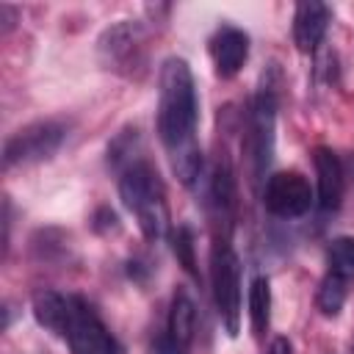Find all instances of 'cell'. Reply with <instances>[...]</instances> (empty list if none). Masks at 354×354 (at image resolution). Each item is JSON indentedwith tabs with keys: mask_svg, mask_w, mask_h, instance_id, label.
<instances>
[{
	"mask_svg": "<svg viewBox=\"0 0 354 354\" xmlns=\"http://www.w3.org/2000/svg\"><path fill=\"white\" fill-rule=\"evenodd\" d=\"M69 315H72V299L69 296H61L55 290H39L33 296V318L39 321V326L50 329L53 335L66 337Z\"/></svg>",
	"mask_w": 354,
	"mask_h": 354,
	"instance_id": "12",
	"label": "cell"
},
{
	"mask_svg": "<svg viewBox=\"0 0 354 354\" xmlns=\"http://www.w3.org/2000/svg\"><path fill=\"white\" fill-rule=\"evenodd\" d=\"M210 58L218 77H232L249 58V36L241 28L221 25L210 39Z\"/></svg>",
	"mask_w": 354,
	"mask_h": 354,
	"instance_id": "9",
	"label": "cell"
},
{
	"mask_svg": "<svg viewBox=\"0 0 354 354\" xmlns=\"http://www.w3.org/2000/svg\"><path fill=\"white\" fill-rule=\"evenodd\" d=\"M268 354H293L290 340H288V337H274L271 346H268Z\"/></svg>",
	"mask_w": 354,
	"mask_h": 354,
	"instance_id": "19",
	"label": "cell"
},
{
	"mask_svg": "<svg viewBox=\"0 0 354 354\" xmlns=\"http://www.w3.org/2000/svg\"><path fill=\"white\" fill-rule=\"evenodd\" d=\"M196 116H199V102H196L191 66L183 58H166L160 66V91H158V133L169 152L171 169L183 185H191L202 169Z\"/></svg>",
	"mask_w": 354,
	"mask_h": 354,
	"instance_id": "1",
	"label": "cell"
},
{
	"mask_svg": "<svg viewBox=\"0 0 354 354\" xmlns=\"http://www.w3.org/2000/svg\"><path fill=\"white\" fill-rule=\"evenodd\" d=\"M313 166H315V183H318V207L321 210H337L343 199V166L335 149L315 147L313 149Z\"/></svg>",
	"mask_w": 354,
	"mask_h": 354,
	"instance_id": "10",
	"label": "cell"
},
{
	"mask_svg": "<svg viewBox=\"0 0 354 354\" xmlns=\"http://www.w3.org/2000/svg\"><path fill=\"white\" fill-rule=\"evenodd\" d=\"M119 196L127 210L136 213L138 227L147 241H158L169 230V205L166 185L158 169L147 160L130 163L119 177Z\"/></svg>",
	"mask_w": 354,
	"mask_h": 354,
	"instance_id": "2",
	"label": "cell"
},
{
	"mask_svg": "<svg viewBox=\"0 0 354 354\" xmlns=\"http://www.w3.org/2000/svg\"><path fill=\"white\" fill-rule=\"evenodd\" d=\"M346 296H348V282L326 274L318 285V293H315V304L324 315H337L346 304Z\"/></svg>",
	"mask_w": 354,
	"mask_h": 354,
	"instance_id": "16",
	"label": "cell"
},
{
	"mask_svg": "<svg viewBox=\"0 0 354 354\" xmlns=\"http://www.w3.org/2000/svg\"><path fill=\"white\" fill-rule=\"evenodd\" d=\"M326 274L343 279V282H354V238L340 235L326 246Z\"/></svg>",
	"mask_w": 354,
	"mask_h": 354,
	"instance_id": "15",
	"label": "cell"
},
{
	"mask_svg": "<svg viewBox=\"0 0 354 354\" xmlns=\"http://www.w3.org/2000/svg\"><path fill=\"white\" fill-rule=\"evenodd\" d=\"M136 47H138V25L133 22H122L111 30H105V36L100 39V50L108 53V64H119L130 55H136Z\"/></svg>",
	"mask_w": 354,
	"mask_h": 354,
	"instance_id": "13",
	"label": "cell"
},
{
	"mask_svg": "<svg viewBox=\"0 0 354 354\" xmlns=\"http://www.w3.org/2000/svg\"><path fill=\"white\" fill-rule=\"evenodd\" d=\"M97 218H100V221H94L97 230H105V227H113V230H116V213H113V210L102 207V210H97Z\"/></svg>",
	"mask_w": 354,
	"mask_h": 354,
	"instance_id": "18",
	"label": "cell"
},
{
	"mask_svg": "<svg viewBox=\"0 0 354 354\" xmlns=\"http://www.w3.org/2000/svg\"><path fill=\"white\" fill-rule=\"evenodd\" d=\"M210 282H213V301L224 321L230 337L241 329V260L227 241H216L210 254Z\"/></svg>",
	"mask_w": 354,
	"mask_h": 354,
	"instance_id": "3",
	"label": "cell"
},
{
	"mask_svg": "<svg viewBox=\"0 0 354 354\" xmlns=\"http://www.w3.org/2000/svg\"><path fill=\"white\" fill-rule=\"evenodd\" d=\"M196 332V307L185 290H177L169 304L166 332L155 343V354H188Z\"/></svg>",
	"mask_w": 354,
	"mask_h": 354,
	"instance_id": "8",
	"label": "cell"
},
{
	"mask_svg": "<svg viewBox=\"0 0 354 354\" xmlns=\"http://www.w3.org/2000/svg\"><path fill=\"white\" fill-rule=\"evenodd\" d=\"M69 299H72V315H69L66 340L72 354H124L122 346L100 321V315L94 313V307L80 296H69Z\"/></svg>",
	"mask_w": 354,
	"mask_h": 354,
	"instance_id": "6",
	"label": "cell"
},
{
	"mask_svg": "<svg viewBox=\"0 0 354 354\" xmlns=\"http://www.w3.org/2000/svg\"><path fill=\"white\" fill-rule=\"evenodd\" d=\"M274 122H277V86L271 83V77H263L254 97V108H252V124H249V158H252L254 180H260L271 163Z\"/></svg>",
	"mask_w": 354,
	"mask_h": 354,
	"instance_id": "5",
	"label": "cell"
},
{
	"mask_svg": "<svg viewBox=\"0 0 354 354\" xmlns=\"http://www.w3.org/2000/svg\"><path fill=\"white\" fill-rule=\"evenodd\" d=\"M249 321H252V332L260 337L266 335L268 324H271V282L266 277H254L252 288H249Z\"/></svg>",
	"mask_w": 354,
	"mask_h": 354,
	"instance_id": "14",
	"label": "cell"
},
{
	"mask_svg": "<svg viewBox=\"0 0 354 354\" xmlns=\"http://www.w3.org/2000/svg\"><path fill=\"white\" fill-rule=\"evenodd\" d=\"M169 243H171V252L177 257V263L191 274L196 277V243H194V230L188 224H177L171 232H169Z\"/></svg>",
	"mask_w": 354,
	"mask_h": 354,
	"instance_id": "17",
	"label": "cell"
},
{
	"mask_svg": "<svg viewBox=\"0 0 354 354\" xmlns=\"http://www.w3.org/2000/svg\"><path fill=\"white\" fill-rule=\"evenodd\" d=\"M326 28H329V8L324 3L307 0V3L296 6V14H293V41H296V47L301 53H313L324 41Z\"/></svg>",
	"mask_w": 354,
	"mask_h": 354,
	"instance_id": "11",
	"label": "cell"
},
{
	"mask_svg": "<svg viewBox=\"0 0 354 354\" xmlns=\"http://www.w3.org/2000/svg\"><path fill=\"white\" fill-rule=\"evenodd\" d=\"M263 202L268 207V213L279 216V218H299L310 210L313 205V191L304 174L299 171H277L268 177L266 191H263Z\"/></svg>",
	"mask_w": 354,
	"mask_h": 354,
	"instance_id": "7",
	"label": "cell"
},
{
	"mask_svg": "<svg viewBox=\"0 0 354 354\" xmlns=\"http://www.w3.org/2000/svg\"><path fill=\"white\" fill-rule=\"evenodd\" d=\"M66 138V127L55 119H39L25 127H19L3 147V166H22V163H39L58 152V147Z\"/></svg>",
	"mask_w": 354,
	"mask_h": 354,
	"instance_id": "4",
	"label": "cell"
}]
</instances>
